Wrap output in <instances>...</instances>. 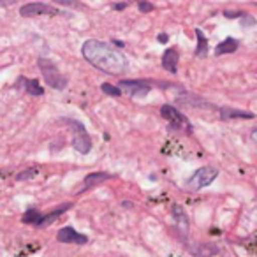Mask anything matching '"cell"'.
Instances as JSON below:
<instances>
[{"label": "cell", "instance_id": "44dd1931", "mask_svg": "<svg viewBox=\"0 0 257 257\" xmlns=\"http://www.w3.org/2000/svg\"><path fill=\"white\" fill-rule=\"evenodd\" d=\"M138 8H140V11H143V13H152L154 11V4H150V2H140V4H138Z\"/></svg>", "mask_w": 257, "mask_h": 257}, {"label": "cell", "instance_id": "5bb4252c", "mask_svg": "<svg viewBox=\"0 0 257 257\" xmlns=\"http://www.w3.org/2000/svg\"><path fill=\"white\" fill-rule=\"evenodd\" d=\"M238 41L232 39V37H227V39H224L222 43H218V46L215 48V55L217 57H220V55H225V53H234L236 50H238Z\"/></svg>", "mask_w": 257, "mask_h": 257}, {"label": "cell", "instance_id": "ba28073f", "mask_svg": "<svg viewBox=\"0 0 257 257\" xmlns=\"http://www.w3.org/2000/svg\"><path fill=\"white\" fill-rule=\"evenodd\" d=\"M57 239L60 243H74V245H86L88 243V236L74 231L72 227H62L57 232Z\"/></svg>", "mask_w": 257, "mask_h": 257}, {"label": "cell", "instance_id": "7a4b0ae2", "mask_svg": "<svg viewBox=\"0 0 257 257\" xmlns=\"http://www.w3.org/2000/svg\"><path fill=\"white\" fill-rule=\"evenodd\" d=\"M37 65L41 69V74L44 78V83L50 85L53 90H64L67 86L69 79L58 71V67L50 60V58H39L37 60Z\"/></svg>", "mask_w": 257, "mask_h": 257}, {"label": "cell", "instance_id": "2e32d148", "mask_svg": "<svg viewBox=\"0 0 257 257\" xmlns=\"http://www.w3.org/2000/svg\"><path fill=\"white\" fill-rule=\"evenodd\" d=\"M196 37H197V48H196V57L204 58L208 55V43H206V37L204 34L201 32L199 29L196 30Z\"/></svg>", "mask_w": 257, "mask_h": 257}, {"label": "cell", "instance_id": "7402d4cb", "mask_svg": "<svg viewBox=\"0 0 257 257\" xmlns=\"http://www.w3.org/2000/svg\"><path fill=\"white\" fill-rule=\"evenodd\" d=\"M245 15H246V13H243V11H241V13H239V11H236V13L225 11V13H224L225 18H231V20H232V18H243V16H245Z\"/></svg>", "mask_w": 257, "mask_h": 257}, {"label": "cell", "instance_id": "7c38bea8", "mask_svg": "<svg viewBox=\"0 0 257 257\" xmlns=\"http://www.w3.org/2000/svg\"><path fill=\"white\" fill-rule=\"evenodd\" d=\"M189 252L196 257H211L218 253V246L206 245V243H194V245H189Z\"/></svg>", "mask_w": 257, "mask_h": 257}, {"label": "cell", "instance_id": "5b68a950", "mask_svg": "<svg viewBox=\"0 0 257 257\" xmlns=\"http://www.w3.org/2000/svg\"><path fill=\"white\" fill-rule=\"evenodd\" d=\"M161 113H162V116L171 123V127L180 128V131H183V133H187V134L192 133V125L187 120V116L183 113H180L176 107H173L171 104H164V106L161 107Z\"/></svg>", "mask_w": 257, "mask_h": 257}, {"label": "cell", "instance_id": "3957f363", "mask_svg": "<svg viewBox=\"0 0 257 257\" xmlns=\"http://www.w3.org/2000/svg\"><path fill=\"white\" fill-rule=\"evenodd\" d=\"M65 121H67L72 131V147H74V150L83 155L88 154L92 150V138L86 133L85 125L78 120H65Z\"/></svg>", "mask_w": 257, "mask_h": 257}, {"label": "cell", "instance_id": "8fae6325", "mask_svg": "<svg viewBox=\"0 0 257 257\" xmlns=\"http://www.w3.org/2000/svg\"><path fill=\"white\" fill-rule=\"evenodd\" d=\"M71 206H72L71 203H64V204H62V206H58V208H55V210L48 211L46 215H43V217H41L39 225H37V227H48V225L53 224V222L57 220L58 217H62V215H64L65 211H67Z\"/></svg>", "mask_w": 257, "mask_h": 257}, {"label": "cell", "instance_id": "ffe728a7", "mask_svg": "<svg viewBox=\"0 0 257 257\" xmlns=\"http://www.w3.org/2000/svg\"><path fill=\"white\" fill-rule=\"evenodd\" d=\"M37 175V169L36 168H30V169H27V171H23V173H20V175H16V180H27V178H32V176H36Z\"/></svg>", "mask_w": 257, "mask_h": 257}, {"label": "cell", "instance_id": "6da1fadb", "mask_svg": "<svg viewBox=\"0 0 257 257\" xmlns=\"http://www.w3.org/2000/svg\"><path fill=\"white\" fill-rule=\"evenodd\" d=\"M81 53L86 62L106 74H121L127 71V57L118 48L109 43H102L97 39H88L83 43Z\"/></svg>", "mask_w": 257, "mask_h": 257}, {"label": "cell", "instance_id": "ac0fdd59", "mask_svg": "<svg viewBox=\"0 0 257 257\" xmlns=\"http://www.w3.org/2000/svg\"><path fill=\"white\" fill-rule=\"evenodd\" d=\"M43 217V213L37 210H29L25 211V215L22 217V222L23 224H30V225H39V220Z\"/></svg>", "mask_w": 257, "mask_h": 257}, {"label": "cell", "instance_id": "e0dca14e", "mask_svg": "<svg viewBox=\"0 0 257 257\" xmlns=\"http://www.w3.org/2000/svg\"><path fill=\"white\" fill-rule=\"evenodd\" d=\"M25 83V90L30 93V95H43L44 93V88L43 85H39L37 79H22Z\"/></svg>", "mask_w": 257, "mask_h": 257}, {"label": "cell", "instance_id": "9c48e42d", "mask_svg": "<svg viewBox=\"0 0 257 257\" xmlns=\"http://www.w3.org/2000/svg\"><path fill=\"white\" fill-rule=\"evenodd\" d=\"M171 217L175 220L176 229L180 231V234L185 238L189 234V218H187V213L180 204H173L171 206Z\"/></svg>", "mask_w": 257, "mask_h": 257}, {"label": "cell", "instance_id": "4fadbf2b", "mask_svg": "<svg viewBox=\"0 0 257 257\" xmlns=\"http://www.w3.org/2000/svg\"><path fill=\"white\" fill-rule=\"evenodd\" d=\"M162 67H164L166 71L176 74V72H178V51L173 50V48L171 50H166L164 57H162Z\"/></svg>", "mask_w": 257, "mask_h": 257}, {"label": "cell", "instance_id": "603a6c76", "mask_svg": "<svg viewBox=\"0 0 257 257\" xmlns=\"http://www.w3.org/2000/svg\"><path fill=\"white\" fill-rule=\"evenodd\" d=\"M243 20H245V22H243V25H245V27H250V25H253V23H255V20H253V18H250L248 15H245V16H243Z\"/></svg>", "mask_w": 257, "mask_h": 257}, {"label": "cell", "instance_id": "9a60e30c", "mask_svg": "<svg viewBox=\"0 0 257 257\" xmlns=\"http://www.w3.org/2000/svg\"><path fill=\"white\" fill-rule=\"evenodd\" d=\"M220 118L222 120H232V118H253V113L234 109V107H220Z\"/></svg>", "mask_w": 257, "mask_h": 257}, {"label": "cell", "instance_id": "d4e9b609", "mask_svg": "<svg viewBox=\"0 0 257 257\" xmlns=\"http://www.w3.org/2000/svg\"><path fill=\"white\" fill-rule=\"evenodd\" d=\"M250 138H252V140L257 143V128H255V131H252V134H250Z\"/></svg>", "mask_w": 257, "mask_h": 257}, {"label": "cell", "instance_id": "52a82bcc", "mask_svg": "<svg viewBox=\"0 0 257 257\" xmlns=\"http://www.w3.org/2000/svg\"><path fill=\"white\" fill-rule=\"evenodd\" d=\"M57 15V9L51 8L48 4H43V2H30V4H25L20 8V15L23 18H30V16H41V15Z\"/></svg>", "mask_w": 257, "mask_h": 257}, {"label": "cell", "instance_id": "cb8c5ba5", "mask_svg": "<svg viewBox=\"0 0 257 257\" xmlns=\"http://www.w3.org/2000/svg\"><path fill=\"white\" fill-rule=\"evenodd\" d=\"M128 6V2H123V4H113V9H116V11H121V9H125Z\"/></svg>", "mask_w": 257, "mask_h": 257}, {"label": "cell", "instance_id": "d6986e66", "mask_svg": "<svg viewBox=\"0 0 257 257\" xmlns=\"http://www.w3.org/2000/svg\"><path fill=\"white\" fill-rule=\"evenodd\" d=\"M100 90H102L106 95H111V97H120L121 95V90L118 88L116 85H109V83H106V85L100 86Z\"/></svg>", "mask_w": 257, "mask_h": 257}, {"label": "cell", "instance_id": "30bf717a", "mask_svg": "<svg viewBox=\"0 0 257 257\" xmlns=\"http://www.w3.org/2000/svg\"><path fill=\"white\" fill-rule=\"evenodd\" d=\"M111 178H113V175H109V173H106V171L90 173V175H86L85 180H83L81 192H83V190H88V189H92V187L99 185V183L106 182V180H111Z\"/></svg>", "mask_w": 257, "mask_h": 257}, {"label": "cell", "instance_id": "277c9868", "mask_svg": "<svg viewBox=\"0 0 257 257\" xmlns=\"http://www.w3.org/2000/svg\"><path fill=\"white\" fill-rule=\"evenodd\" d=\"M218 176V169L213 168V166H204V168H199L187 182V187L190 190H201L204 187H208L210 183H213V180Z\"/></svg>", "mask_w": 257, "mask_h": 257}, {"label": "cell", "instance_id": "8992f818", "mask_svg": "<svg viewBox=\"0 0 257 257\" xmlns=\"http://www.w3.org/2000/svg\"><path fill=\"white\" fill-rule=\"evenodd\" d=\"M118 88L121 92L128 93L134 99H141V97L148 95V92L152 90V85H148L147 81H136V79H123L118 83Z\"/></svg>", "mask_w": 257, "mask_h": 257}, {"label": "cell", "instance_id": "484cf974", "mask_svg": "<svg viewBox=\"0 0 257 257\" xmlns=\"http://www.w3.org/2000/svg\"><path fill=\"white\" fill-rule=\"evenodd\" d=\"M159 39H161L162 43H166V41H168V36H166V34H161V36H159Z\"/></svg>", "mask_w": 257, "mask_h": 257}]
</instances>
